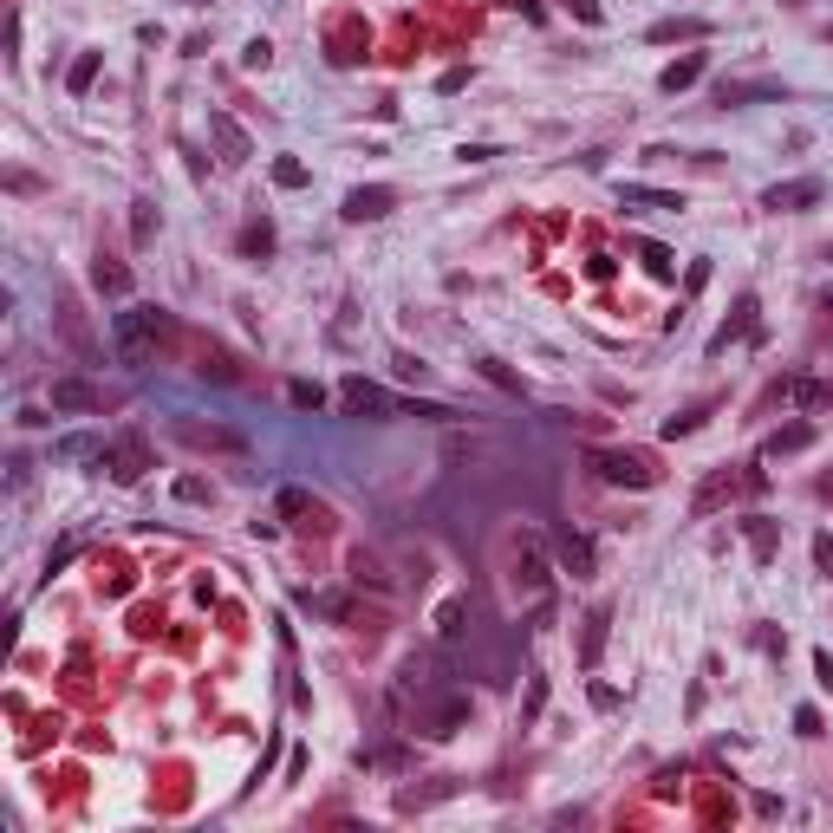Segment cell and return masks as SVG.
Returning <instances> with one entry per match:
<instances>
[{"mask_svg":"<svg viewBox=\"0 0 833 833\" xmlns=\"http://www.w3.org/2000/svg\"><path fill=\"white\" fill-rule=\"evenodd\" d=\"M345 404H352V410H391V398L372 391V384H345Z\"/></svg>","mask_w":833,"mask_h":833,"instance_id":"277c9868","label":"cell"},{"mask_svg":"<svg viewBox=\"0 0 833 833\" xmlns=\"http://www.w3.org/2000/svg\"><path fill=\"white\" fill-rule=\"evenodd\" d=\"M703 72V59H684V66H671V72H664V92H677V85H690V78H697Z\"/></svg>","mask_w":833,"mask_h":833,"instance_id":"5b68a950","label":"cell"},{"mask_svg":"<svg viewBox=\"0 0 833 833\" xmlns=\"http://www.w3.org/2000/svg\"><path fill=\"white\" fill-rule=\"evenodd\" d=\"M820 196H827L820 183H788V189H768L762 202H768L775 215H782V209H808V202H820Z\"/></svg>","mask_w":833,"mask_h":833,"instance_id":"7a4b0ae2","label":"cell"},{"mask_svg":"<svg viewBox=\"0 0 833 833\" xmlns=\"http://www.w3.org/2000/svg\"><path fill=\"white\" fill-rule=\"evenodd\" d=\"M104 398L92 391V384H78V378H59L52 384V410H98Z\"/></svg>","mask_w":833,"mask_h":833,"instance_id":"6da1fadb","label":"cell"},{"mask_svg":"<svg viewBox=\"0 0 833 833\" xmlns=\"http://www.w3.org/2000/svg\"><path fill=\"white\" fill-rule=\"evenodd\" d=\"M384 209H391V189H352V196H345V215L352 221H378Z\"/></svg>","mask_w":833,"mask_h":833,"instance_id":"3957f363","label":"cell"}]
</instances>
